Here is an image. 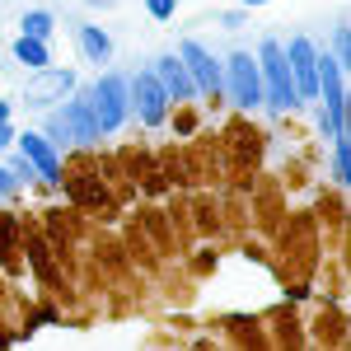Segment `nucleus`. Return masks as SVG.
Segmentation results:
<instances>
[{
  "label": "nucleus",
  "mask_w": 351,
  "mask_h": 351,
  "mask_svg": "<svg viewBox=\"0 0 351 351\" xmlns=\"http://www.w3.org/2000/svg\"><path fill=\"white\" fill-rule=\"evenodd\" d=\"M75 43H80V52L89 56V61H108V56H112V38L99 24H80Z\"/></svg>",
  "instance_id": "nucleus-12"
},
{
  "label": "nucleus",
  "mask_w": 351,
  "mask_h": 351,
  "mask_svg": "<svg viewBox=\"0 0 351 351\" xmlns=\"http://www.w3.org/2000/svg\"><path fill=\"white\" fill-rule=\"evenodd\" d=\"M10 169H14V178H19V183H24L28 173H33V164H28V155H24V150H19V155L10 160Z\"/></svg>",
  "instance_id": "nucleus-20"
},
{
  "label": "nucleus",
  "mask_w": 351,
  "mask_h": 351,
  "mask_svg": "<svg viewBox=\"0 0 351 351\" xmlns=\"http://www.w3.org/2000/svg\"><path fill=\"white\" fill-rule=\"evenodd\" d=\"M332 47H337V66L347 71V66H351V28H347V24L332 28Z\"/></svg>",
  "instance_id": "nucleus-17"
},
{
  "label": "nucleus",
  "mask_w": 351,
  "mask_h": 351,
  "mask_svg": "<svg viewBox=\"0 0 351 351\" xmlns=\"http://www.w3.org/2000/svg\"><path fill=\"white\" fill-rule=\"evenodd\" d=\"M10 141H14V127H10V122H0V150H5Z\"/></svg>",
  "instance_id": "nucleus-21"
},
{
  "label": "nucleus",
  "mask_w": 351,
  "mask_h": 351,
  "mask_svg": "<svg viewBox=\"0 0 351 351\" xmlns=\"http://www.w3.org/2000/svg\"><path fill=\"white\" fill-rule=\"evenodd\" d=\"M0 122H10V104L5 99H0Z\"/></svg>",
  "instance_id": "nucleus-22"
},
{
  "label": "nucleus",
  "mask_w": 351,
  "mask_h": 351,
  "mask_svg": "<svg viewBox=\"0 0 351 351\" xmlns=\"http://www.w3.org/2000/svg\"><path fill=\"white\" fill-rule=\"evenodd\" d=\"M19 33H28V38H52V14L47 10H28L24 19H19Z\"/></svg>",
  "instance_id": "nucleus-15"
},
{
  "label": "nucleus",
  "mask_w": 351,
  "mask_h": 351,
  "mask_svg": "<svg viewBox=\"0 0 351 351\" xmlns=\"http://www.w3.org/2000/svg\"><path fill=\"white\" fill-rule=\"evenodd\" d=\"M258 80H263V104L271 112H286L300 104L291 71H286V47L276 38H263V47H258Z\"/></svg>",
  "instance_id": "nucleus-1"
},
{
  "label": "nucleus",
  "mask_w": 351,
  "mask_h": 351,
  "mask_svg": "<svg viewBox=\"0 0 351 351\" xmlns=\"http://www.w3.org/2000/svg\"><path fill=\"white\" fill-rule=\"evenodd\" d=\"M253 5H267V0H243V10H253Z\"/></svg>",
  "instance_id": "nucleus-23"
},
{
  "label": "nucleus",
  "mask_w": 351,
  "mask_h": 351,
  "mask_svg": "<svg viewBox=\"0 0 351 351\" xmlns=\"http://www.w3.org/2000/svg\"><path fill=\"white\" fill-rule=\"evenodd\" d=\"M286 71L295 84V99H319V47L309 38H291L286 43Z\"/></svg>",
  "instance_id": "nucleus-5"
},
{
  "label": "nucleus",
  "mask_w": 351,
  "mask_h": 351,
  "mask_svg": "<svg viewBox=\"0 0 351 351\" xmlns=\"http://www.w3.org/2000/svg\"><path fill=\"white\" fill-rule=\"evenodd\" d=\"M47 141H52V145H66V141H71V117H66V108H56L52 117H47Z\"/></svg>",
  "instance_id": "nucleus-16"
},
{
  "label": "nucleus",
  "mask_w": 351,
  "mask_h": 351,
  "mask_svg": "<svg viewBox=\"0 0 351 351\" xmlns=\"http://www.w3.org/2000/svg\"><path fill=\"white\" fill-rule=\"evenodd\" d=\"M66 108V117H71V141H80V145H99V122H94V108H89V94H80V99H66L61 104Z\"/></svg>",
  "instance_id": "nucleus-11"
},
{
  "label": "nucleus",
  "mask_w": 351,
  "mask_h": 351,
  "mask_svg": "<svg viewBox=\"0 0 351 351\" xmlns=\"http://www.w3.org/2000/svg\"><path fill=\"white\" fill-rule=\"evenodd\" d=\"M220 89L230 94L234 108H258L263 104V80H258V56L234 52L220 71Z\"/></svg>",
  "instance_id": "nucleus-4"
},
{
  "label": "nucleus",
  "mask_w": 351,
  "mask_h": 351,
  "mask_svg": "<svg viewBox=\"0 0 351 351\" xmlns=\"http://www.w3.org/2000/svg\"><path fill=\"white\" fill-rule=\"evenodd\" d=\"M14 61H24L28 71H43V66L52 61L47 38H28V33H19V38H14Z\"/></svg>",
  "instance_id": "nucleus-13"
},
{
  "label": "nucleus",
  "mask_w": 351,
  "mask_h": 351,
  "mask_svg": "<svg viewBox=\"0 0 351 351\" xmlns=\"http://www.w3.org/2000/svg\"><path fill=\"white\" fill-rule=\"evenodd\" d=\"M332 178L347 188L351 183V145H347V136H332Z\"/></svg>",
  "instance_id": "nucleus-14"
},
{
  "label": "nucleus",
  "mask_w": 351,
  "mask_h": 351,
  "mask_svg": "<svg viewBox=\"0 0 351 351\" xmlns=\"http://www.w3.org/2000/svg\"><path fill=\"white\" fill-rule=\"evenodd\" d=\"M89 108H94V122H99V132L112 136L122 122H127V112H132V89L122 75H104V80H94L89 89Z\"/></svg>",
  "instance_id": "nucleus-3"
},
{
  "label": "nucleus",
  "mask_w": 351,
  "mask_h": 351,
  "mask_svg": "<svg viewBox=\"0 0 351 351\" xmlns=\"http://www.w3.org/2000/svg\"><path fill=\"white\" fill-rule=\"evenodd\" d=\"M19 150L28 155V164H33V173H43L47 183H61V155H56V145L47 141V136L24 132V136H19Z\"/></svg>",
  "instance_id": "nucleus-9"
},
{
  "label": "nucleus",
  "mask_w": 351,
  "mask_h": 351,
  "mask_svg": "<svg viewBox=\"0 0 351 351\" xmlns=\"http://www.w3.org/2000/svg\"><path fill=\"white\" fill-rule=\"evenodd\" d=\"M14 188H19V178H14V169H10V164H0V197H10Z\"/></svg>",
  "instance_id": "nucleus-19"
},
{
  "label": "nucleus",
  "mask_w": 351,
  "mask_h": 351,
  "mask_svg": "<svg viewBox=\"0 0 351 351\" xmlns=\"http://www.w3.org/2000/svg\"><path fill=\"white\" fill-rule=\"evenodd\" d=\"M71 89H75V75H71V71H52V66H43V71H38V80L24 89V104L47 108V104H56V99H66Z\"/></svg>",
  "instance_id": "nucleus-8"
},
{
  "label": "nucleus",
  "mask_w": 351,
  "mask_h": 351,
  "mask_svg": "<svg viewBox=\"0 0 351 351\" xmlns=\"http://www.w3.org/2000/svg\"><path fill=\"white\" fill-rule=\"evenodd\" d=\"M132 89V108L136 117L145 122V127H160L164 117H169V94H164V84L155 71H136V80H127Z\"/></svg>",
  "instance_id": "nucleus-6"
},
{
  "label": "nucleus",
  "mask_w": 351,
  "mask_h": 351,
  "mask_svg": "<svg viewBox=\"0 0 351 351\" xmlns=\"http://www.w3.org/2000/svg\"><path fill=\"white\" fill-rule=\"evenodd\" d=\"M178 56H183V66H188L197 94H216V89H220V66L211 61V52H206L202 43H192V38H188V43L178 47Z\"/></svg>",
  "instance_id": "nucleus-7"
},
{
  "label": "nucleus",
  "mask_w": 351,
  "mask_h": 351,
  "mask_svg": "<svg viewBox=\"0 0 351 351\" xmlns=\"http://www.w3.org/2000/svg\"><path fill=\"white\" fill-rule=\"evenodd\" d=\"M319 99H324L319 127L328 136H347V84H342V66H337V56H324V52H319Z\"/></svg>",
  "instance_id": "nucleus-2"
},
{
  "label": "nucleus",
  "mask_w": 351,
  "mask_h": 351,
  "mask_svg": "<svg viewBox=\"0 0 351 351\" xmlns=\"http://www.w3.org/2000/svg\"><path fill=\"white\" fill-rule=\"evenodd\" d=\"M150 71L160 75V84H164V94H169V99H192V94H197V84H192L188 66H183V56L169 52V56H160Z\"/></svg>",
  "instance_id": "nucleus-10"
},
{
  "label": "nucleus",
  "mask_w": 351,
  "mask_h": 351,
  "mask_svg": "<svg viewBox=\"0 0 351 351\" xmlns=\"http://www.w3.org/2000/svg\"><path fill=\"white\" fill-rule=\"evenodd\" d=\"M173 10H178V0H145V14H150V19H173Z\"/></svg>",
  "instance_id": "nucleus-18"
}]
</instances>
